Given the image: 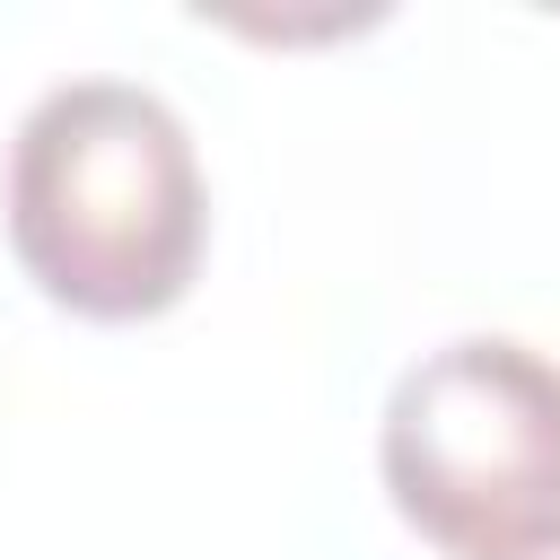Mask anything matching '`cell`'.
<instances>
[{"instance_id":"obj_1","label":"cell","mask_w":560,"mask_h":560,"mask_svg":"<svg viewBox=\"0 0 560 560\" xmlns=\"http://www.w3.org/2000/svg\"><path fill=\"white\" fill-rule=\"evenodd\" d=\"M210 236V192L184 114L140 79H61L9 140V254L18 271L88 315H166Z\"/></svg>"},{"instance_id":"obj_2","label":"cell","mask_w":560,"mask_h":560,"mask_svg":"<svg viewBox=\"0 0 560 560\" xmlns=\"http://www.w3.org/2000/svg\"><path fill=\"white\" fill-rule=\"evenodd\" d=\"M376 472L394 516L446 560H516L560 542V359L464 332L385 394Z\"/></svg>"},{"instance_id":"obj_3","label":"cell","mask_w":560,"mask_h":560,"mask_svg":"<svg viewBox=\"0 0 560 560\" xmlns=\"http://www.w3.org/2000/svg\"><path fill=\"white\" fill-rule=\"evenodd\" d=\"M516 560H560V542H542V551H516Z\"/></svg>"}]
</instances>
